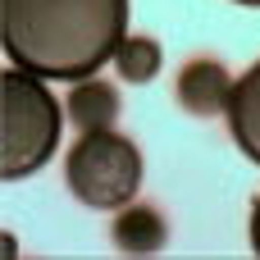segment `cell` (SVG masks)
Here are the masks:
<instances>
[{"label":"cell","mask_w":260,"mask_h":260,"mask_svg":"<svg viewBox=\"0 0 260 260\" xmlns=\"http://www.w3.org/2000/svg\"><path fill=\"white\" fill-rule=\"evenodd\" d=\"M9 64L46 82H82L114 64L128 37V0H0Z\"/></svg>","instance_id":"6da1fadb"},{"label":"cell","mask_w":260,"mask_h":260,"mask_svg":"<svg viewBox=\"0 0 260 260\" xmlns=\"http://www.w3.org/2000/svg\"><path fill=\"white\" fill-rule=\"evenodd\" d=\"M0 178L18 183L27 174H37L55 146H59V128H64V110L50 96L46 78L27 73V69H5L0 78Z\"/></svg>","instance_id":"7a4b0ae2"},{"label":"cell","mask_w":260,"mask_h":260,"mask_svg":"<svg viewBox=\"0 0 260 260\" xmlns=\"http://www.w3.org/2000/svg\"><path fill=\"white\" fill-rule=\"evenodd\" d=\"M64 183H69L73 201H82L87 210L114 215L142 187V151H137V142H128L114 128H91L69 146Z\"/></svg>","instance_id":"3957f363"},{"label":"cell","mask_w":260,"mask_h":260,"mask_svg":"<svg viewBox=\"0 0 260 260\" xmlns=\"http://www.w3.org/2000/svg\"><path fill=\"white\" fill-rule=\"evenodd\" d=\"M229 96H233V78L224 73L219 59H192L178 73V105L187 114H197V119L224 114L229 110Z\"/></svg>","instance_id":"277c9868"},{"label":"cell","mask_w":260,"mask_h":260,"mask_svg":"<svg viewBox=\"0 0 260 260\" xmlns=\"http://www.w3.org/2000/svg\"><path fill=\"white\" fill-rule=\"evenodd\" d=\"M229 133L238 142V151L260 165V59L233 82V96H229Z\"/></svg>","instance_id":"5b68a950"},{"label":"cell","mask_w":260,"mask_h":260,"mask_svg":"<svg viewBox=\"0 0 260 260\" xmlns=\"http://www.w3.org/2000/svg\"><path fill=\"white\" fill-rule=\"evenodd\" d=\"M69 119H73L82 133H91V128H110V123L119 119V91H114L110 82H101L96 73L82 78V82L69 91Z\"/></svg>","instance_id":"8992f818"},{"label":"cell","mask_w":260,"mask_h":260,"mask_svg":"<svg viewBox=\"0 0 260 260\" xmlns=\"http://www.w3.org/2000/svg\"><path fill=\"white\" fill-rule=\"evenodd\" d=\"M110 238H114V247L128 251V256H155V251L165 247V219H160L155 210H146V206H133V210L123 206V215L114 219Z\"/></svg>","instance_id":"52a82bcc"},{"label":"cell","mask_w":260,"mask_h":260,"mask_svg":"<svg viewBox=\"0 0 260 260\" xmlns=\"http://www.w3.org/2000/svg\"><path fill=\"white\" fill-rule=\"evenodd\" d=\"M114 69L128 82H151L160 73V41H151V37H123L119 50H114Z\"/></svg>","instance_id":"ba28073f"},{"label":"cell","mask_w":260,"mask_h":260,"mask_svg":"<svg viewBox=\"0 0 260 260\" xmlns=\"http://www.w3.org/2000/svg\"><path fill=\"white\" fill-rule=\"evenodd\" d=\"M251 251L260 256V197H256V206H251Z\"/></svg>","instance_id":"9c48e42d"},{"label":"cell","mask_w":260,"mask_h":260,"mask_svg":"<svg viewBox=\"0 0 260 260\" xmlns=\"http://www.w3.org/2000/svg\"><path fill=\"white\" fill-rule=\"evenodd\" d=\"M233 5H256V9H260V0H233Z\"/></svg>","instance_id":"30bf717a"}]
</instances>
